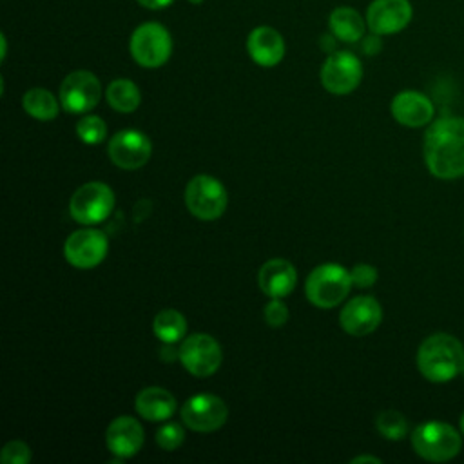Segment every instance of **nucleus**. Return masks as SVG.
I'll list each match as a JSON object with an SVG mask.
<instances>
[{"instance_id": "nucleus-1", "label": "nucleus", "mask_w": 464, "mask_h": 464, "mask_svg": "<svg viewBox=\"0 0 464 464\" xmlns=\"http://www.w3.org/2000/svg\"><path fill=\"white\" fill-rule=\"evenodd\" d=\"M424 163L439 179L464 176V118L442 116L424 134Z\"/></svg>"}, {"instance_id": "nucleus-2", "label": "nucleus", "mask_w": 464, "mask_h": 464, "mask_svg": "<svg viewBox=\"0 0 464 464\" xmlns=\"http://www.w3.org/2000/svg\"><path fill=\"white\" fill-rule=\"evenodd\" d=\"M417 368L431 382H448L464 368V346L450 334L426 337L417 350Z\"/></svg>"}, {"instance_id": "nucleus-3", "label": "nucleus", "mask_w": 464, "mask_h": 464, "mask_svg": "<svg viewBox=\"0 0 464 464\" xmlns=\"http://www.w3.org/2000/svg\"><path fill=\"white\" fill-rule=\"evenodd\" d=\"M411 446L415 453L424 460L446 462L459 455L462 448V437L448 422L428 420L413 430Z\"/></svg>"}, {"instance_id": "nucleus-4", "label": "nucleus", "mask_w": 464, "mask_h": 464, "mask_svg": "<svg viewBox=\"0 0 464 464\" xmlns=\"http://www.w3.org/2000/svg\"><path fill=\"white\" fill-rule=\"evenodd\" d=\"M352 288L350 272L337 263L315 266L304 285L308 301L317 308H334L341 304Z\"/></svg>"}, {"instance_id": "nucleus-5", "label": "nucleus", "mask_w": 464, "mask_h": 464, "mask_svg": "<svg viewBox=\"0 0 464 464\" xmlns=\"http://www.w3.org/2000/svg\"><path fill=\"white\" fill-rule=\"evenodd\" d=\"M129 51L138 65L147 69L161 67L172 53L170 33L158 22H145L132 31Z\"/></svg>"}, {"instance_id": "nucleus-6", "label": "nucleus", "mask_w": 464, "mask_h": 464, "mask_svg": "<svg viewBox=\"0 0 464 464\" xmlns=\"http://www.w3.org/2000/svg\"><path fill=\"white\" fill-rule=\"evenodd\" d=\"M227 190L221 181L208 174L194 176L185 187V205L188 212L203 221H214L227 208Z\"/></svg>"}, {"instance_id": "nucleus-7", "label": "nucleus", "mask_w": 464, "mask_h": 464, "mask_svg": "<svg viewBox=\"0 0 464 464\" xmlns=\"http://www.w3.org/2000/svg\"><path fill=\"white\" fill-rule=\"evenodd\" d=\"M114 208V192L102 181L80 185L69 201V212L82 225H96L111 216Z\"/></svg>"}, {"instance_id": "nucleus-8", "label": "nucleus", "mask_w": 464, "mask_h": 464, "mask_svg": "<svg viewBox=\"0 0 464 464\" xmlns=\"http://www.w3.org/2000/svg\"><path fill=\"white\" fill-rule=\"evenodd\" d=\"M178 357L194 377H210L221 366V346L208 334H192L179 346Z\"/></svg>"}, {"instance_id": "nucleus-9", "label": "nucleus", "mask_w": 464, "mask_h": 464, "mask_svg": "<svg viewBox=\"0 0 464 464\" xmlns=\"http://www.w3.org/2000/svg\"><path fill=\"white\" fill-rule=\"evenodd\" d=\"M102 98L100 80L91 71H72L60 85V105L69 114H85L98 105Z\"/></svg>"}, {"instance_id": "nucleus-10", "label": "nucleus", "mask_w": 464, "mask_h": 464, "mask_svg": "<svg viewBox=\"0 0 464 464\" xmlns=\"http://www.w3.org/2000/svg\"><path fill=\"white\" fill-rule=\"evenodd\" d=\"M362 80L361 60L348 51L332 53L321 67V83L332 94H348Z\"/></svg>"}, {"instance_id": "nucleus-11", "label": "nucleus", "mask_w": 464, "mask_h": 464, "mask_svg": "<svg viewBox=\"0 0 464 464\" xmlns=\"http://www.w3.org/2000/svg\"><path fill=\"white\" fill-rule=\"evenodd\" d=\"M109 250V239L102 230L80 228L72 232L63 245V256L76 268L98 266Z\"/></svg>"}, {"instance_id": "nucleus-12", "label": "nucleus", "mask_w": 464, "mask_h": 464, "mask_svg": "<svg viewBox=\"0 0 464 464\" xmlns=\"http://www.w3.org/2000/svg\"><path fill=\"white\" fill-rule=\"evenodd\" d=\"M227 417L228 408L225 401L212 393H198L181 406V419L185 426L201 433L216 431L225 424Z\"/></svg>"}, {"instance_id": "nucleus-13", "label": "nucleus", "mask_w": 464, "mask_h": 464, "mask_svg": "<svg viewBox=\"0 0 464 464\" xmlns=\"http://www.w3.org/2000/svg\"><path fill=\"white\" fill-rule=\"evenodd\" d=\"M150 152V140L136 129H123L116 132L109 141L111 161L125 170L143 167L149 161Z\"/></svg>"}, {"instance_id": "nucleus-14", "label": "nucleus", "mask_w": 464, "mask_h": 464, "mask_svg": "<svg viewBox=\"0 0 464 464\" xmlns=\"http://www.w3.org/2000/svg\"><path fill=\"white\" fill-rule=\"evenodd\" d=\"M411 16L410 0H373L366 9V25L379 36L395 34L411 22Z\"/></svg>"}, {"instance_id": "nucleus-15", "label": "nucleus", "mask_w": 464, "mask_h": 464, "mask_svg": "<svg viewBox=\"0 0 464 464\" xmlns=\"http://www.w3.org/2000/svg\"><path fill=\"white\" fill-rule=\"evenodd\" d=\"M381 319H382L381 304L372 295H357L350 299L339 314L341 328L346 334L355 337L372 334L381 324Z\"/></svg>"}, {"instance_id": "nucleus-16", "label": "nucleus", "mask_w": 464, "mask_h": 464, "mask_svg": "<svg viewBox=\"0 0 464 464\" xmlns=\"http://www.w3.org/2000/svg\"><path fill=\"white\" fill-rule=\"evenodd\" d=\"M105 440L112 455L120 459H129L141 450L145 435L141 424L134 417L121 415L109 424L105 431Z\"/></svg>"}, {"instance_id": "nucleus-17", "label": "nucleus", "mask_w": 464, "mask_h": 464, "mask_svg": "<svg viewBox=\"0 0 464 464\" xmlns=\"http://www.w3.org/2000/svg\"><path fill=\"white\" fill-rule=\"evenodd\" d=\"M297 283V272L294 265L283 257L268 259L257 274V285L268 297H286L292 294Z\"/></svg>"}, {"instance_id": "nucleus-18", "label": "nucleus", "mask_w": 464, "mask_h": 464, "mask_svg": "<svg viewBox=\"0 0 464 464\" xmlns=\"http://www.w3.org/2000/svg\"><path fill=\"white\" fill-rule=\"evenodd\" d=\"M246 51L257 65L274 67L285 56V40L274 27L259 25L250 31L246 38Z\"/></svg>"}, {"instance_id": "nucleus-19", "label": "nucleus", "mask_w": 464, "mask_h": 464, "mask_svg": "<svg viewBox=\"0 0 464 464\" xmlns=\"http://www.w3.org/2000/svg\"><path fill=\"white\" fill-rule=\"evenodd\" d=\"M392 116L406 127H422L433 118V103L417 91H402L392 100Z\"/></svg>"}, {"instance_id": "nucleus-20", "label": "nucleus", "mask_w": 464, "mask_h": 464, "mask_svg": "<svg viewBox=\"0 0 464 464\" xmlns=\"http://www.w3.org/2000/svg\"><path fill=\"white\" fill-rule=\"evenodd\" d=\"M136 411L150 420V422H158V420H167L174 415L176 411V399L174 395L160 386H149L143 388L138 395H136Z\"/></svg>"}, {"instance_id": "nucleus-21", "label": "nucleus", "mask_w": 464, "mask_h": 464, "mask_svg": "<svg viewBox=\"0 0 464 464\" xmlns=\"http://www.w3.org/2000/svg\"><path fill=\"white\" fill-rule=\"evenodd\" d=\"M328 27H330V33L337 40L353 44V42H359L364 36L366 18H362L361 13L355 11L353 7L341 5V7H335L330 13Z\"/></svg>"}, {"instance_id": "nucleus-22", "label": "nucleus", "mask_w": 464, "mask_h": 464, "mask_svg": "<svg viewBox=\"0 0 464 464\" xmlns=\"http://www.w3.org/2000/svg\"><path fill=\"white\" fill-rule=\"evenodd\" d=\"M24 111L40 121H51L58 116V100L54 94L42 87L29 89L22 98Z\"/></svg>"}, {"instance_id": "nucleus-23", "label": "nucleus", "mask_w": 464, "mask_h": 464, "mask_svg": "<svg viewBox=\"0 0 464 464\" xmlns=\"http://www.w3.org/2000/svg\"><path fill=\"white\" fill-rule=\"evenodd\" d=\"M105 98L109 105L118 112H132L141 102L138 85L127 78L112 80L105 91Z\"/></svg>"}, {"instance_id": "nucleus-24", "label": "nucleus", "mask_w": 464, "mask_h": 464, "mask_svg": "<svg viewBox=\"0 0 464 464\" xmlns=\"http://www.w3.org/2000/svg\"><path fill=\"white\" fill-rule=\"evenodd\" d=\"M152 330H154V335L160 341H163L165 344H172V343H178L185 337L187 321H185L181 312L167 308V310H161L160 314H156L154 323H152Z\"/></svg>"}, {"instance_id": "nucleus-25", "label": "nucleus", "mask_w": 464, "mask_h": 464, "mask_svg": "<svg viewBox=\"0 0 464 464\" xmlns=\"http://www.w3.org/2000/svg\"><path fill=\"white\" fill-rule=\"evenodd\" d=\"M377 431L388 440H401L408 433V420L397 410H384L375 419Z\"/></svg>"}, {"instance_id": "nucleus-26", "label": "nucleus", "mask_w": 464, "mask_h": 464, "mask_svg": "<svg viewBox=\"0 0 464 464\" xmlns=\"http://www.w3.org/2000/svg\"><path fill=\"white\" fill-rule=\"evenodd\" d=\"M76 134L78 138L87 145H98L107 136V125L100 116L87 114L82 116L76 123Z\"/></svg>"}, {"instance_id": "nucleus-27", "label": "nucleus", "mask_w": 464, "mask_h": 464, "mask_svg": "<svg viewBox=\"0 0 464 464\" xmlns=\"http://www.w3.org/2000/svg\"><path fill=\"white\" fill-rule=\"evenodd\" d=\"M185 440V431L178 422H167L156 431V444L165 451L178 450Z\"/></svg>"}, {"instance_id": "nucleus-28", "label": "nucleus", "mask_w": 464, "mask_h": 464, "mask_svg": "<svg viewBox=\"0 0 464 464\" xmlns=\"http://www.w3.org/2000/svg\"><path fill=\"white\" fill-rule=\"evenodd\" d=\"M2 464H27L31 460V450L22 440H11L2 448Z\"/></svg>"}, {"instance_id": "nucleus-29", "label": "nucleus", "mask_w": 464, "mask_h": 464, "mask_svg": "<svg viewBox=\"0 0 464 464\" xmlns=\"http://www.w3.org/2000/svg\"><path fill=\"white\" fill-rule=\"evenodd\" d=\"M263 315H265L266 324H270L272 328H279L288 321V308L281 299L272 297V301L265 306Z\"/></svg>"}, {"instance_id": "nucleus-30", "label": "nucleus", "mask_w": 464, "mask_h": 464, "mask_svg": "<svg viewBox=\"0 0 464 464\" xmlns=\"http://www.w3.org/2000/svg\"><path fill=\"white\" fill-rule=\"evenodd\" d=\"M350 277H352V285L359 288H368L377 281V270L372 265L361 263L350 270Z\"/></svg>"}, {"instance_id": "nucleus-31", "label": "nucleus", "mask_w": 464, "mask_h": 464, "mask_svg": "<svg viewBox=\"0 0 464 464\" xmlns=\"http://www.w3.org/2000/svg\"><path fill=\"white\" fill-rule=\"evenodd\" d=\"M381 47H382V44H381L379 34L372 33V36L362 38V51H364L366 54H375V53L381 51Z\"/></svg>"}, {"instance_id": "nucleus-32", "label": "nucleus", "mask_w": 464, "mask_h": 464, "mask_svg": "<svg viewBox=\"0 0 464 464\" xmlns=\"http://www.w3.org/2000/svg\"><path fill=\"white\" fill-rule=\"evenodd\" d=\"M141 7H147V9H152V11H156V9H165V7H169L174 0H136Z\"/></svg>"}, {"instance_id": "nucleus-33", "label": "nucleus", "mask_w": 464, "mask_h": 464, "mask_svg": "<svg viewBox=\"0 0 464 464\" xmlns=\"http://www.w3.org/2000/svg\"><path fill=\"white\" fill-rule=\"evenodd\" d=\"M359 462H373V464H381V459L377 457H370V455H361L352 459V464H359Z\"/></svg>"}, {"instance_id": "nucleus-34", "label": "nucleus", "mask_w": 464, "mask_h": 464, "mask_svg": "<svg viewBox=\"0 0 464 464\" xmlns=\"http://www.w3.org/2000/svg\"><path fill=\"white\" fill-rule=\"evenodd\" d=\"M460 431H462V435H464V413H462V417H460Z\"/></svg>"}, {"instance_id": "nucleus-35", "label": "nucleus", "mask_w": 464, "mask_h": 464, "mask_svg": "<svg viewBox=\"0 0 464 464\" xmlns=\"http://www.w3.org/2000/svg\"><path fill=\"white\" fill-rule=\"evenodd\" d=\"M188 2H190V4H196V5H198V4H201L203 0H188Z\"/></svg>"}]
</instances>
